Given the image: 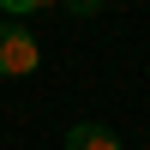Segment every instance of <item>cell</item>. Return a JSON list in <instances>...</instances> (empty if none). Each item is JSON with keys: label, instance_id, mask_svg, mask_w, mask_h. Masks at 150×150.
Segmentation results:
<instances>
[{"label": "cell", "instance_id": "6da1fadb", "mask_svg": "<svg viewBox=\"0 0 150 150\" xmlns=\"http://www.w3.org/2000/svg\"><path fill=\"white\" fill-rule=\"evenodd\" d=\"M42 66V42L18 18H0V78H30Z\"/></svg>", "mask_w": 150, "mask_h": 150}, {"label": "cell", "instance_id": "7a4b0ae2", "mask_svg": "<svg viewBox=\"0 0 150 150\" xmlns=\"http://www.w3.org/2000/svg\"><path fill=\"white\" fill-rule=\"evenodd\" d=\"M66 150H120V132H108L102 120H78L66 132Z\"/></svg>", "mask_w": 150, "mask_h": 150}, {"label": "cell", "instance_id": "3957f363", "mask_svg": "<svg viewBox=\"0 0 150 150\" xmlns=\"http://www.w3.org/2000/svg\"><path fill=\"white\" fill-rule=\"evenodd\" d=\"M42 6H54V0H0L6 18H24V12H42Z\"/></svg>", "mask_w": 150, "mask_h": 150}, {"label": "cell", "instance_id": "277c9868", "mask_svg": "<svg viewBox=\"0 0 150 150\" xmlns=\"http://www.w3.org/2000/svg\"><path fill=\"white\" fill-rule=\"evenodd\" d=\"M66 12H78V18H90V12H102V0H66Z\"/></svg>", "mask_w": 150, "mask_h": 150}]
</instances>
